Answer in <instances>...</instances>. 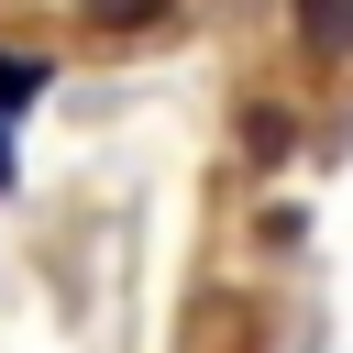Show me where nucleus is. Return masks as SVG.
Returning <instances> with one entry per match:
<instances>
[{"instance_id":"f03ea898","label":"nucleus","mask_w":353,"mask_h":353,"mask_svg":"<svg viewBox=\"0 0 353 353\" xmlns=\"http://www.w3.org/2000/svg\"><path fill=\"white\" fill-rule=\"evenodd\" d=\"M77 22L88 33H154V22H176V0H77Z\"/></svg>"},{"instance_id":"7ed1b4c3","label":"nucleus","mask_w":353,"mask_h":353,"mask_svg":"<svg viewBox=\"0 0 353 353\" xmlns=\"http://www.w3.org/2000/svg\"><path fill=\"white\" fill-rule=\"evenodd\" d=\"M287 143H298V121L254 99V110H243V154H254V165H287Z\"/></svg>"},{"instance_id":"20e7f679","label":"nucleus","mask_w":353,"mask_h":353,"mask_svg":"<svg viewBox=\"0 0 353 353\" xmlns=\"http://www.w3.org/2000/svg\"><path fill=\"white\" fill-rule=\"evenodd\" d=\"M33 99H44V55H11L0 44V121H22Z\"/></svg>"},{"instance_id":"f257e3e1","label":"nucleus","mask_w":353,"mask_h":353,"mask_svg":"<svg viewBox=\"0 0 353 353\" xmlns=\"http://www.w3.org/2000/svg\"><path fill=\"white\" fill-rule=\"evenodd\" d=\"M298 55L309 66H342L353 55V0H298Z\"/></svg>"},{"instance_id":"39448f33","label":"nucleus","mask_w":353,"mask_h":353,"mask_svg":"<svg viewBox=\"0 0 353 353\" xmlns=\"http://www.w3.org/2000/svg\"><path fill=\"white\" fill-rule=\"evenodd\" d=\"M0 188H11V132H0Z\"/></svg>"}]
</instances>
